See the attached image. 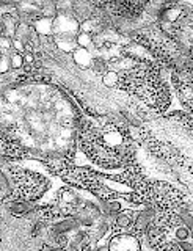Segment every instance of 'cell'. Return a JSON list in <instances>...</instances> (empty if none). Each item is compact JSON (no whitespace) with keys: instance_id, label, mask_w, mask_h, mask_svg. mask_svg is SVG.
<instances>
[{"instance_id":"cell-1","label":"cell","mask_w":193,"mask_h":251,"mask_svg":"<svg viewBox=\"0 0 193 251\" xmlns=\"http://www.w3.org/2000/svg\"><path fill=\"white\" fill-rule=\"evenodd\" d=\"M109 251H142V245L132 234H118L110 239Z\"/></svg>"},{"instance_id":"cell-2","label":"cell","mask_w":193,"mask_h":251,"mask_svg":"<svg viewBox=\"0 0 193 251\" xmlns=\"http://www.w3.org/2000/svg\"><path fill=\"white\" fill-rule=\"evenodd\" d=\"M80 223L77 222V218L74 217H69V218H63V220H58L52 226H50V232L53 235H68L69 232H74V231H79Z\"/></svg>"},{"instance_id":"cell-3","label":"cell","mask_w":193,"mask_h":251,"mask_svg":"<svg viewBox=\"0 0 193 251\" xmlns=\"http://www.w3.org/2000/svg\"><path fill=\"white\" fill-rule=\"evenodd\" d=\"M154 217H156V210H154L152 207H145L143 210H140L135 215L134 227L137 231H146L151 226Z\"/></svg>"},{"instance_id":"cell-4","label":"cell","mask_w":193,"mask_h":251,"mask_svg":"<svg viewBox=\"0 0 193 251\" xmlns=\"http://www.w3.org/2000/svg\"><path fill=\"white\" fill-rule=\"evenodd\" d=\"M14 187H16V182H14L11 173L5 168H0V193L3 196L11 195L14 192Z\"/></svg>"},{"instance_id":"cell-5","label":"cell","mask_w":193,"mask_h":251,"mask_svg":"<svg viewBox=\"0 0 193 251\" xmlns=\"http://www.w3.org/2000/svg\"><path fill=\"white\" fill-rule=\"evenodd\" d=\"M33 209L32 201H11L8 204V210L13 215H25L30 214Z\"/></svg>"},{"instance_id":"cell-6","label":"cell","mask_w":193,"mask_h":251,"mask_svg":"<svg viewBox=\"0 0 193 251\" xmlns=\"http://www.w3.org/2000/svg\"><path fill=\"white\" fill-rule=\"evenodd\" d=\"M134 222H135L134 212L122 210V212H120V214L117 215V218H115L113 226L118 227V229H126V227H129L130 225H134Z\"/></svg>"},{"instance_id":"cell-7","label":"cell","mask_w":193,"mask_h":251,"mask_svg":"<svg viewBox=\"0 0 193 251\" xmlns=\"http://www.w3.org/2000/svg\"><path fill=\"white\" fill-rule=\"evenodd\" d=\"M173 237L176 239L177 243H179V242H187V240H190V237H192V232H190L189 227H185L184 225H179L177 227H174Z\"/></svg>"},{"instance_id":"cell-8","label":"cell","mask_w":193,"mask_h":251,"mask_svg":"<svg viewBox=\"0 0 193 251\" xmlns=\"http://www.w3.org/2000/svg\"><path fill=\"white\" fill-rule=\"evenodd\" d=\"M74 58H75L77 61H82V65H83V66H87L88 63L91 61L90 53H88L87 50H85V49H77L75 53H74Z\"/></svg>"},{"instance_id":"cell-9","label":"cell","mask_w":193,"mask_h":251,"mask_svg":"<svg viewBox=\"0 0 193 251\" xmlns=\"http://www.w3.org/2000/svg\"><path fill=\"white\" fill-rule=\"evenodd\" d=\"M10 61H11V68H14V69L22 68V66H24V63H25L24 57H22L21 53H13L10 57Z\"/></svg>"},{"instance_id":"cell-10","label":"cell","mask_w":193,"mask_h":251,"mask_svg":"<svg viewBox=\"0 0 193 251\" xmlns=\"http://www.w3.org/2000/svg\"><path fill=\"white\" fill-rule=\"evenodd\" d=\"M104 83L109 85V86H113L118 83V74L117 73H109L105 77H104Z\"/></svg>"},{"instance_id":"cell-11","label":"cell","mask_w":193,"mask_h":251,"mask_svg":"<svg viewBox=\"0 0 193 251\" xmlns=\"http://www.w3.org/2000/svg\"><path fill=\"white\" fill-rule=\"evenodd\" d=\"M77 43H79L82 47H87L91 43V38H90L88 33H80L79 35V39H77Z\"/></svg>"},{"instance_id":"cell-12","label":"cell","mask_w":193,"mask_h":251,"mask_svg":"<svg viewBox=\"0 0 193 251\" xmlns=\"http://www.w3.org/2000/svg\"><path fill=\"white\" fill-rule=\"evenodd\" d=\"M177 247H179L181 251H193V243L190 240H187V242H179V243H177Z\"/></svg>"},{"instance_id":"cell-13","label":"cell","mask_w":193,"mask_h":251,"mask_svg":"<svg viewBox=\"0 0 193 251\" xmlns=\"http://www.w3.org/2000/svg\"><path fill=\"white\" fill-rule=\"evenodd\" d=\"M14 47L18 49V52H24L25 50V47H24V43L21 41V39H14Z\"/></svg>"},{"instance_id":"cell-14","label":"cell","mask_w":193,"mask_h":251,"mask_svg":"<svg viewBox=\"0 0 193 251\" xmlns=\"http://www.w3.org/2000/svg\"><path fill=\"white\" fill-rule=\"evenodd\" d=\"M38 251H58V248H44V250H38Z\"/></svg>"},{"instance_id":"cell-15","label":"cell","mask_w":193,"mask_h":251,"mask_svg":"<svg viewBox=\"0 0 193 251\" xmlns=\"http://www.w3.org/2000/svg\"><path fill=\"white\" fill-rule=\"evenodd\" d=\"M2 196H3V195H2V193H0V200H2Z\"/></svg>"}]
</instances>
